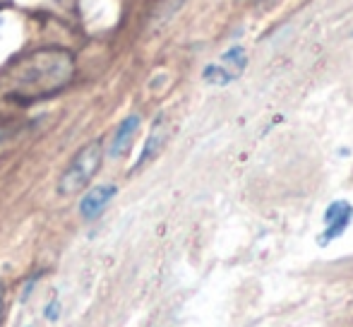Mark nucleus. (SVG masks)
I'll return each instance as SVG.
<instances>
[{
	"label": "nucleus",
	"mask_w": 353,
	"mask_h": 327,
	"mask_svg": "<svg viewBox=\"0 0 353 327\" xmlns=\"http://www.w3.org/2000/svg\"><path fill=\"white\" fill-rule=\"evenodd\" d=\"M74 77V58L58 46L14 58L0 70V101L29 106L63 92Z\"/></svg>",
	"instance_id": "f257e3e1"
},
{
	"label": "nucleus",
	"mask_w": 353,
	"mask_h": 327,
	"mask_svg": "<svg viewBox=\"0 0 353 327\" xmlns=\"http://www.w3.org/2000/svg\"><path fill=\"white\" fill-rule=\"evenodd\" d=\"M116 192H118V188L113 186V183H103V186L92 188V190L82 197V202H79V215H82L84 219L99 217L103 210H106L108 202L116 197Z\"/></svg>",
	"instance_id": "39448f33"
},
{
	"label": "nucleus",
	"mask_w": 353,
	"mask_h": 327,
	"mask_svg": "<svg viewBox=\"0 0 353 327\" xmlns=\"http://www.w3.org/2000/svg\"><path fill=\"white\" fill-rule=\"evenodd\" d=\"M3 310H5V286L0 281V320H3Z\"/></svg>",
	"instance_id": "1a4fd4ad"
},
{
	"label": "nucleus",
	"mask_w": 353,
	"mask_h": 327,
	"mask_svg": "<svg viewBox=\"0 0 353 327\" xmlns=\"http://www.w3.org/2000/svg\"><path fill=\"white\" fill-rule=\"evenodd\" d=\"M101 161H103L101 140H92L89 145H84L70 159L65 171L61 173L58 192H61V195H74V192H79L82 188H87L89 181H92L99 168H101Z\"/></svg>",
	"instance_id": "f03ea898"
},
{
	"label": "nucleus",
	"mask_w": 353,
	"mask_h": 327,
	"mask_svg": "<svg viewBox=\"0 0 353 327\" xmlns=\"http://www.w3.org/2000/svg\"><path fill=\"white\" fill-rule=\"evenodd\" d=\"M248 68V56L243 46H233L219 58V63H212V66L205 68L202 77H205L207 84H214V87H223V84H231L233 80L245 72Z\"/></svg>",
	"instance_id": "7ed1b4c3"
},
{
	"label": "nucleus",
	"mask_w": 353,
	"mask_h": 327,
	"mask_svg": "<svg viewBox=\"0 0 353 327\" xmlns=\"http://www.w3.org/2000/svg\"><path fill=\"white\" fill-rule=\"evenodd\" d=\"M351 221H353V207L349 205V202H346V200L332 202L330 210H327V215H325L327 229H325V236L320 239V244L327 246L330 241L339 239V236L349 229Z\"/></svg>",
	"instance_id": "20e7f679"
},
{
	"label": "nucleus",
	"mask_w": 353,
	"mask_h": 327,
	"mask_svg": "<svg viewBox=\"0 0 353 327\" xmlns=\"http://www.w3.org/2000/svg\"><path fill=\"white\" fill-rule=\"evenodd\" d=\"M140 123H142L140 116L132 113V116H128L125 121L116 128V135H113L111 147H108V157H111V159H121V157H125L128 152H130L137 130H140Z\"/></svg>",
	"instance_id": "423d86ee"
},
{
	"label": "nucleus",
	"mask_w": 353,
	"mask_h": 327,
	"mask_svg": "<svg viewBox=\"0 0 353 327\" xmlns=\"http://www.w3.org/2000/svg\"><path fill=\"white\" fill-rule=\"evenodd\" d=\"M163 142H166V128H163V118H159V121H154L152 132H149L147 142H144V150L135 164V168H142L147 161H152L159 155V150L163 147Z\"/></svg>",
	"instance_id": "0eeeda50"
},
{
	"label": "nucleus",
	"mask_w": 353,
	"mask_h": 327,
	"mask_svg": "<svg viewBox=\"0 0 353 327\" xmlns=\"http://www.w3.org/2000/svg\"><path fill=\"white\" fill-rule=\"evenodd\" d=\"M58 313H61V304H58V301H51V304H48V308H46V318L56 320Z\"/></svg>",
	"instance_id": "6e6552de"
}]
</instances>
